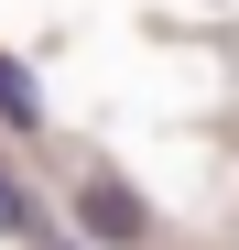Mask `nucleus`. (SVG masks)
Wrapping results in <instances>:
<instances>
[{"label": "nucleus", "mask_w": 239, "mask_h": 250, "mask_svg": "<svg viewBox=\"0 0 239 250\" xmlns=\"http://www.w3.org/2000/svg\"><path fill=\"white\" fill-rule=\"evenodd\" d=\"M87 229L98 239H141V207L120 196V185H87Z\"/></svg>", "instance_id": "nucleus-1"}, {"label": "nucleus", "mask_w": 239, "mask_h": 250, "mask_svg": "<svg viewBox=\"0 0 239 250\" xmlns=\"http://www.w3.org/2000/svg\"><path fill=\"white\" fill-rule=\"evenodd\" d=\"M0 120H11V131L33 142V131H44V109H33V76L11 65V55H0Z\"/></svg>", "instance_id": "nucleus-2"}, {"label": "nucleus", "mask_w": 239, "mask_h": 250, "mask_svg": "<svg viewBox=\"0 0 239 250\" xmlns=\"http://www.w3.org/2000/svg\"><path fill=\"white\" fill-rule=\"evenodd\" d=\"M22 229H33V196H22L11 163H0V239H22Z\"/></svg>", "instance_id": "nucleus-3"}]
</instances>
